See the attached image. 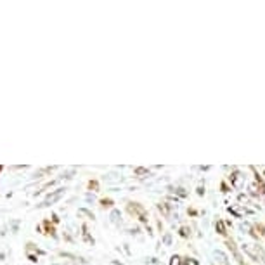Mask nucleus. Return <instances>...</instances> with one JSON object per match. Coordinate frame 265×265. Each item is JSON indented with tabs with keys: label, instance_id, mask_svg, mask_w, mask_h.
<instances>
[{
	"label": "nucleus",
	"instance_id": "4",
	"mask_svg": "<svg viewBox=\"0 0 265 265\" xmlns=\"http://www.w3.org/2000/svg\"><path fill=\"white\" fill-rule=\"evenodd\" d=\"M104 181L108 182V184H111V182H121V181H123V177H121L120 173H116V172H111V173L106 175Z\"/></svg>",
	"mask_w": 265,
	"mask_h": 265
},
{
	"label": "nucleus",
	"instance_id": "7",
	"mask_svg": "<svg viewBox=\"0 0 265 265\" xmlns=\"http://www.w3.org/2000/svg\"><path fill=\"white\" fill-rule=\"evenodd\" d=\"M54 265H58V263H54Z\"/></svg>",
	"mask_w": 265,
	"mask_h": 265
},
{
	"label": "nucleus",
	"instance_id": "6",
	"mask_svg": "<svg viewBox=\"0 0 265 265\" xmlns=\"http://www.w3.org/2000/svg\"><path fill=\"white\" fill-rule=\"evenodd\" d=\"M163 241H165L166 244H170V241H172V239H170V234H166L165 238H163Z\"/></svg>",
	"mask_w": 265,
	"mask_h": 265
},
{
	"label": "nucleus",
	"instance_id": "3",
	"mask_svg": "<svg viewBox=\"0 0 265 265\" xmlns=\"http://www.w3.org/2000/svg\"><path fill=\"white\" fill-rule=\"evenodd\" d=\"M213 256H215V260H217L218 265H229V258H227V255L224 253V251L215 250L213 251Z\"/></svg>",
	"mask_w": 265,
	"mask_h": 265
},
{
	"label": "nucleus",
	"instance_id": "5",
	"mask_svg": "<svg viewBox=\"0 0 265 265\" xmlns=\"http://www.w3.org/2000/svg\"><path fill=\"white\" fill-rule=\"evenodd\" d=\"M109 220H111V224H115V226H120V224H121V213H120V210H113L111 215H109Z\"/></svg>",
	"mask_w": 265,
	"mask_h": 265
},
{
	"label": "nucleus",
	"instance_id": "2",
	"mask_svg": "<svg viewBox=\"0 0 265 265\" xmlns=\"http://www.w3.org/2000/svg\"><path fill=\"white\" fill-rule=\"evenodd\" d=\"M64 191H66V189H58V191H52V193L49 194V196H47L46 199H43L42 203H40L38 208H47V206L54 205V203H58L59 199L64 196Z\"/></svg>",
	"mask_w": 265,
	"mask_h": 265
},
{
	"label": "nucleus",
	"instance_id": "1",
	"mask_svg": "<svg viewBox=\"0 0 265 265\" xmlns=\"http://www.w3.org/2000/svg\"><path fill=\"white\" fill-rule=\"evenodd\" d=\"M243 250L246 251V253L250 255L253 260H256V262H258L260 258H263V262H265V251L260 246H255V244H250V243H244L243 244Z\"/></svg>",
	"mask_w": 265,
	"mask_h": 265
}]
</instances>
